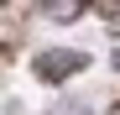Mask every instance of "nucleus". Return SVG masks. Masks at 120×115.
Returning <instances> with one entry per match:
<instances>
[{
  "label": "nucleus",
  "mask_w": 120,
  "mask_h": 115,
  "mask_svg": "<svg viewBox=\"0 0 120 115\" xmlns=\"http://www.w3.org/2000/svg\"><path fill=\"white\" fill-rule=\"evenodd\" d=\"M73 68H84V52H42L37 58V73H42V79H63Z\"/></svg>",
  "instance_id": "1"
}]
</instances>
